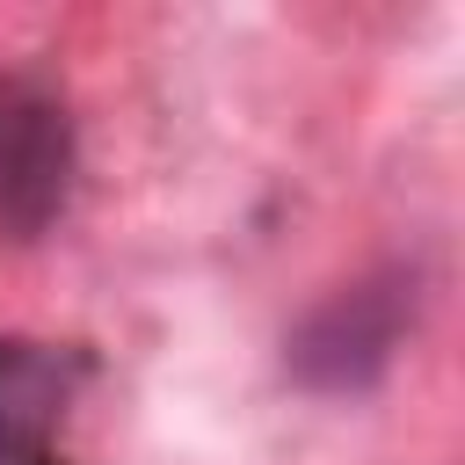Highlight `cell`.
I'll return each instance as SVG.
<instances>
[{"label":"cell","instance_id":"obj_3","mask_svg":"<svg viewBox=\"0 0 465 465\" xmlns=\"http://www.w3.org/2000/svg\"><path fill=\"white\" fill-rule=\"evenodd\" d=\"M65 116L51 102H0V225L36 232L65 203Z\"/></svg>","mask_w":465,"mask_h":465},{"label":"cell","instance_id":"obj_1","mask_svg":"<svg viewBox=\"0 0 465 465\" xmlns=\"http://www.w3.org/2000/svg\"><path fill=\"white\" fill-rule=\"evenodd\" d=\"M407 320H414V298H407L400 276H363V283L334 291L291 334L298 385H312V392H363V385H378L385 363L400 356Z\"/></svg>","mask_w":465,"mask_h":465},{"label":"cell","instance_id":"obj_2","mask_svg":"<svg viewBox=\"0 0 465 465\" xmlns=\"http://www.w3.org/2000/svg\"><path fill=\"white\" fill-rule=\"evenodd\" d=\"M73 356L29 334H0V465H51L73 407Z\"/></svg>","mask_w":465,"mask_h":465}]
</instances>
